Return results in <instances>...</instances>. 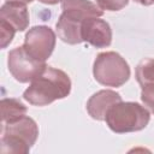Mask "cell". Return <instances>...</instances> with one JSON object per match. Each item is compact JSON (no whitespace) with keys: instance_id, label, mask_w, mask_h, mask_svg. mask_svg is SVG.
Segmentation results:
<instances>
[{"instance_id":"6da1fadb","label":"cell","mask_w":154,"mask_h":154,"mask_svg":"<svg viewBox=\"0 0 154 154\" xmlns=\"http://www.w3.org/2000/svg\"><path fill=\"white\" fill-rule=\"evenodd\" d=\"M71 81L69 76L58 69L46 67L45 71L31 81L24 91V99L35 106H46L70 94Z\"/></svg>"},{"instance_id":"7a4b0ae2","label":"cell","mask_w":154,"mask_h":154,"mask_svg":"<svg viewBox=\"0 0 154 154\" xmlns=\"http://www.w3.org/2000/svg\"><path fill=\"white\" fill-rule=\"evenodd\" d=\"M1 125V154H25L38 136L36 123L26 116Z\"/></svg>"},{"instance_id":"3957f363","label":"cell","mask_w":154,"mask_h":154,"mask_svg":"<svg viewBox=\"0 0 154 154\" xmlns=\"http://www.w3.org/2000/svg\"><path fill=\"white\" fill-rule=\"evenodd\" d=\"M149 118V112L143 106L120 101L108 109L105 120L112 131L123 134L142 130L147 126Z\"/></svg>"},{"instance_id":"277c9868","label":"cell","mask_w":154,"mask_h":154,"mask_svg":"<svg viewBox=\"0 0 154 154\" xmlns=\"http://www.w3.org/2000/svg\"><path fill=\"white\" fill-rule=\"evenodd\" d=\"M95 79L106 87H120L130 77L128 63L116 52L100 53L93 67Z\"/></svg>"},{"instance_id":"5b68a950","label":"cell","mask_w":154,"mask_h":154,"mask_svg":"<svg viewBox=\"0 0 154 154\" xmlns=\"http://www.w3.org/2000/svg\"><path fill=\"white\" fill-rule=\"evenodd\" d=\"M46 63L30 55L24 47H17L8 54V70L20 83L31 82L46 69Z\"/></svg>"},{"instance_id":"8992f818","label":"cell","mask_w":154,"mask_h":154,"mask_svg":"<svg viewBox=\"0 0 154 154\" xmlns=\"http://www.w3.org/2000/svg\"><path fill=\"white\" fill-rule=\"evenodd\" d=\"M54 46L55 35L51 28L45 25H38L30 29L25 35L23 45L30 55L41 61H46V59L51 57Z\"/></svg>"},{"instance_id":"52a82bcc","label":"cell","mask_w":154,"mask_h":154,"mask_svg":"<svg viewBox=\"0 0 154 154\" xmlns=\"http://www.w3.org/2000/svg\"><path fill=\"white\" fill-rule=\"evenodd\" d=\"M82 41L96 48H103L111 45L112 31L107 22L100 17L88 18L82 23Z\"/></svg>"},{"instance_id":"ba28073f","label":"cell","mask_w":154,"mask_h":154,"mask_svg":"<svg viewBox=\"0 0 154 154\" xmlns=\"http://www.w3.org/2000/svg\"><path fill=\"white\" fill-rule=\"evenodd\" d=\"M120 95L112 90H100L94 94L87 102V111L91 118L96 120H105L108 109L120 102Z\"/></svg>"},{"instance_id":"9c48e42d","label":"cell","mask_w":154,"mask_h":154,"mask_svg":"<svg viewBox=\"0 0 154 154\" xmlns=\"http://www.w3.org/2000/svg\"><path fill=\"white\" fill-rule=\"evenodd\" d=\"M61 8L64 14L78 22H84L93 17H101L103 13L96 4L89 0H63Z\"/></svg>"},{"instance_id":"30bf717a","label":"cell","mask_w":154,"mask_h":154,"mask_svg":"<svg viewBox=\"0 0 154 154\" xmlns=\"http://www.w3.org/2000/svg\"><path fill=\"white\" fill-rule=\"evenodd\" d=\"M0 19L12 25L16 31H23L29 24V13L25 4L6 1L0 10Z\"/></svg>"},{"instance_id":"8fae6325","label":"cell","mask_w":154,"mask_h":154,"mask_svg":"<svg viewBox=\"0 0 154 154\" xmlns=\"http://www.w3.org/2000/svg\"><path fill=\"white\" fill-rule=\"evenodd\" d=\"M82 23L75 20L66 14L61 13L58 23H57V32L58 36L69 45L81 43L82 41Z\"/></svg>"},{"instance_id":"7c38bea8","label":"cell","mask_w":154,"mask_h":154,"mask_svg":"<svg viewBox=\"0 0 154 154\" xmlns=\"http://www.w3.org/2000/svg\"><path fill=\"white\" fill-rule=\"evenodd\" d=\"M1 124L13 122L25 116L26 107L17 99H2L1 103Z\"/></svg>"},{"instance_id":"4fadbf2b","label":"cell","mask_w":154,"mask_h":154,"mask_svg":"<svg viewBox=\"0 0 154 154\" xmlns=\"http://www.w3.org/2000/svg\"><path fill=\"white\" fill-rule=\"evenodd\" d=\"M136 78L142 89L154 87V59L147 58L138 63L136 67Z\"/></svg>"},{"instance_id":"5bb4252c","label":"cell","mask_w":154,"mask_h":154,"mask_svg":"<svg viewBox=\"0 0 154 154\" xmlns=\"http://www.w3.org/2000/svg\"><path fill=\"white\" fill-rule=\"evenodd\" d=\"M16 32V29L6 23L5 20L0 19V41H1V48H5L13 38Z\"/></svg>"},{"instance_id":"9a60e30c","label":"cell","mask_w":154,"mask_h":154,"mask_svg":"<svg viewBox=\"0 0 154 154\" xmlns=\"http://www.w3.org/2000/svg\"><path fill=\"white\" fill-rule=\"evenodd\" d=\"M129 0H96L97 6L106 11H118L128 5Z\"/></svg>"},{"instance_id":"2e32d148","label":"cell","mask_w":154,"mask_h":154,"mask_svg":"<svg viewBox=\"0 0 154 154\" xmlns=\"http://www.w3.org/2000/svg\"><path fill=\"white\" fill-rule=\"evenodd\" d=\"M141 99H142L143 103L154 113V87L142 89Z\"/></svg>"},{"instance_id":"e0dca14e","label":"cell","mask_w":154,"mask_h":154,"mask_svg":"<svg viewBox=\"0 0 154 154\" xmlns=\"http://www.w3.org/2000/svg\"><path fill=\"white\" fill-rule=\"evenodd\" d=\"M135 1L138 2V4H141V5H146V6L154 4V0H135Z\"/></svg>"},{"instance_id":"ac0fdd59","label":"cell","mask_w":154,"mask_h":154,"mask_svg":"<svg viewBox=\"0 0 154 154\" xmlns=\"http://www.w3.org/2000/svg\"><path fill=\"white\" fill-rule=\"evenodd\" d=\"M43 4H48V5H54V4H58L60 0H38Z\"/></svg>"},{"instance_id":"d6986e66","label":"cell","mask_w":154,"mask_h":154,"mask_svg":"<svg viewBox=\"0 0 154 154\" xmlns=\"http://www.w3.org/2000/svg\"><path fill=\"white\" fill-rule=\"evenodd\" d=\"M7 1H14V2H20V4H28V2H31L32 0H7Z\"/></svg>"}]
</instances>
